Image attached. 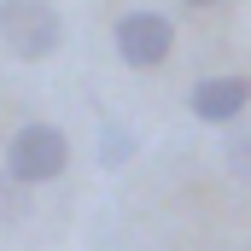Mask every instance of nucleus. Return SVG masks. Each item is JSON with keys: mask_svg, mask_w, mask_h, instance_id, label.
Masks as SVG:
<instances>
[{"mask_svg": "<svg viewBox=\"0 0 251 251\" xmlns=\"http://www.w3.org/2000/svg\"><path fill=\"white\" fill-rule=\"evenodd\" d=\"M64 164H70V134L59 123H47V117H29L24 128H12V140H6V176L18 181V187H47V181H59Z\"/></svg>", "mask_w": 251, "mask_h": 251, "instance_id": "obj_1", "label": "nucleus"}, {"mask_svg": "<svg viewBox=\"0 0 251 251\" xmlns=\"http://www.w3.org/2000/svg\"><path fill=\"white\" fill-rule=\"evenodd\" d=\"M0 47L24 64H47L64 47V12L53 0H0Z\"/></svg>", "mask_w": 251, "mask_h": 251, "instance_id": "obj_2", "label": "nucleus"}, {"mask_svg": "<svg viewBox=\"0 0 251 251\" xmlns=\"http://www.w3.org/2000/svg\"><path fill=\"white\" fill-rule=\"evenodd\" d=\"M111 47L128 70H158V64L176 53V18L158 12V6H134L111 24Z\"/></svg>", "mask_w": 251, "mask_h": 251, "instance_id": "obj_3", "label": "nucleus"}, {"mask_svg": "<svg viewBox=\"0 0 251 251\" xmlns=\"http://www.w3.org/2000/svg\"><path fill=\"white\" fill-rule=\"evenodd\" d=\"M187 111L210 128H234L251 111V76H234V70H210L187 88Z\"/></svg>", "mask_w": 251, "mask_h": 251, "instance_id": "obj_4", "label": "nucleus"}, {"mask_svg": "<svg viewBox=\"0 0 251 251\" xmlns=\"http://www.w3.org/2000/svg\"><path fill=\"white\" fill-rule=\"evenodd\" d=\"M134 152H140V134L128 123H100V164L105 170H123Z\"/></svg>", "mask_w": 251, "mask_h": 251, "instance_id": "obj_5", "label": "nucleus"}, {"mask_svg": "<svg viewBox=\"0 0 251 251\" xmlns=\"http://www.w3.org/2000/svg\"><path fill=\"white\" fill-rule=\"evenodd\" d=\"M222 158H228V170L240 176V181H251V128L234 123L228 128V140H222Z\"/></svg>", "mask_w": 251, "mask_h": 251, "instance_id": "obj_6", "label": "nucleus"}, {"mask_svg": "<svg viewBox=\"0 0 251 251\" xmlns=\"http://www.w3.org/2000/svg\"><path fill=\"white\" fill-rule=\"evenodd\" d=\"M181 6H222V0H181Z\"/></svg>", "mask_w": 251, "mask_h": 251, "instance_id": "obj_7", "label": "nucleus"}]
</instances>
